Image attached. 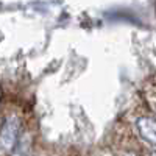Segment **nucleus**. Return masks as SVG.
Instances as JSON below:
<instances>
[{"label":"nucleus","instance_id":"obj_3","mask_svg":"<svg viewBox=\"0 0 156 156\" xmlns=\"http://www.w3.org/2000/svg\"><path fill=\"white\" fill-rule=\"evenodd\" d=\"M0 98H2V90H0Z\"/></svg>","mask_w":156,"mask_h":156},{"label":"nucleus","instance_id":"obj_2","mask_svg":"<svg viewBox=\"0 0 156 156\" xmlns=\"http://www.w3.org/2000/svg\"><path fill=\"white\" fill-rule=\"evenodd\" d=\"M137 129L140 136L147 142L156 145V120L151 117H139L137 119Z\"/></svg>","mask_w":156,"mask_h":156},{"label":"nucleus","instance_id":"obj_1","mask_svg":"<svg viewBox=\"0 0 156 156\" xmlns=\"http://www.w3.org/2000/svg\"><path fill=\"white\" fill-rule=\"evenodd\" d=\"M20 126H22V122L14 114L8 115L3 120L2 128H0V151L2 153H9L16 147L19 133H20Z\"/></svg>","mask_w":156,"mask_h":156}]
</instances>
